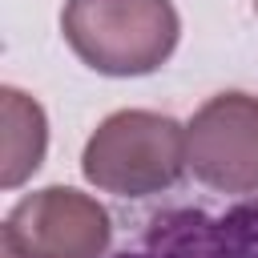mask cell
I'll list each match as a JSON object with an SVG mask.
<instances>
[{"mask_svg":"<svg viewBox=\"0 0 258 258\" xmlns=\"http://www.w3.org/2000/svg\"><path fill=\"white\" fill-rule=\"evenodd\" d=\"M64 44L101 77L157 73L181 36L173 0H64Z\"/></svg>","mask_w":258,"mask_h":258,"instance_id":"cell-1","label":"cell"},{"mask_svg":"<svg viewBox=\"0 0 258 258\" xmlns=\"http://www.w3.org/2000/svg\"><path fill=\"white\" fill-rule=\"evenodd\" d=\"M185 169V125L153 109L109 113L81 153L85 181L117 198L165 194Z\"/></svg>","mask_w":258,"mask_h":258,"instance_id":"cell-2","label":"cell"},{"mask_svg":"<svg viewBox=\"0 0 258 258\" xmlns=\"http://www.w3.org/2000/svg\"><path fill=\"white\" fill-rule=\"evenodd\" d=\"M109 238L105 206L73 185L32 189L4 218V258H105Z\"/></svg>","mask_w":258,"mask_h":258,"instance_id":"cell-3","label":"cell"},{"mask_svg":"<svg viewBox=\"0 0 258 258\" xmlns=\"http://www.w3.org/2000/svg\"><path fill=\"white\" fill-rule=\"evenodd\" d=\"M185 165L218 194H258V97H210L185 125Z\"/></svg>","mask_w":258,"mask_h":258,"instance_id":"cell-4","label":"cell"},{"mask_svg":"<svg viewBox=\"0 0 258 258\" xmlns=\"http://www.w3.org/2000/svg\"><path fill=\"white\" fill-rule=\"evenodd\" d=\"M0 121H4V161H0V185L4 189H16L24 185L40 161H44V149H48V121H44V109L4 85L0 89Z\"/></svg>","mask_w":258,"mask_h":258,"instance_id":"cell-5","label":"cell"},{"mask_svg":"<svg viewBox=\"0 0 258 258\" xmlns=\"http://www.w3.org/2000/svg\"><path fill=\"white\" fill-rule=\"evenodd\" d=\"M254 8H258V0H254Z\"/></svg>","mask_w":258,"mask_h":258,"instance_id":"cell-6","label":"cell"}]
</instances>
